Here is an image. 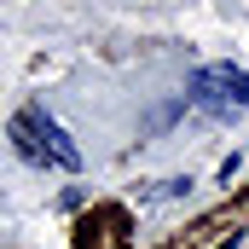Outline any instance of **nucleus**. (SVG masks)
I'll return each instance as SVG.
<instances>
[{
    "mask_svg": "<svg viewBox=\"0 0 249 249\" xmlns=\"http://www.w3.org/2000/svg\"><path fill=\"white\" fill-rule=\"evenodd\" d=\"M12 139H18V151L29 157V162H53V168H81V151L70 145V133H64L41 105H23L18 116H12Z\"/></svg>",
    "mask_w": 249,
    "mask_h": 249,
    "instance_id": "1",
    "label": "nucleus"
},
{
    "mask_svg": "<svg viewBox=\"0 0 249 249\" xmlns=\"http://www.w3.org/2000/svg\"><path fill=\"white\" fill-rule=\"evenodd\" d=\"M186 99L197 110H214V116L249 110V70H238V64H203L186 81Z\"/></svg>",
    "mask_w": 249,
    "mask_h": 249,
    "instance_id": "2",
    "label": "nucleus"
},
{
    "mask_svg": "<svg viewBox=\"0 0 249 249\" xmlns=\"http://www.w3.org/2000/svg\"><path fill=\"white\" fill-rule=\"evenodd\" d=\"M220 249H238V238H232V244H220Z\"/></svg>",
    "mask_w": 249,
    "mask_h": 249,
    "instance_id": "3",
    "label": "nucleus"
}]
</instances>
